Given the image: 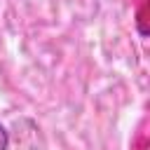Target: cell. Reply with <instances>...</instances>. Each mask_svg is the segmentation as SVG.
<instances>
[{
  "label": "cell",
  "instance_id": "1",
  "mask_svg": "<svg viewBox=\"0 0 150 150\" xmlns=\"http://www.w3.org/2000/svg\"><path fill=\"white\" fill-rule=\"evenodd\" d=\"M9 148V134H7V129L0 124V150H7Z\"/></svg>",
  "mask_w": 150,
  "mask_h": 150
}]
</instances>
